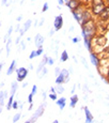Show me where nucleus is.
<instances>
[{
	"label": "nucleus",
	"instance_id": "obj_45",
	"mask_svg": "<svg viewBox=\"0 0 109 123\" xmlns=\"http://www.w3.org/2000/svg\"><path fill=\"white\" fill-rule=\"evenodd\" d=\"M22 18H23V16H18V17H17V22H20V20H22Z\"/></svg>",
	"mask_w": 109,
	"mask_h": 123
},
{
	"label": "nucleus",
	"instance_id": "obj_15",
	"mask_svg": "<svg viewBox=\"0 0 109 123\" xmlns=\"http://www.w3.org/2000/svg\"><path fill=\"white\" fill-rule=\"evenodd\" d=\"M6 96H8L6 91H0V104L1 105H4V100L6 98Z\"/></svg>",
	"mask_w": 109,
	"mask_h": 123
},
{
	"label": "nucleus",
	"instance_id": "obj_16",
	"mask_svg": "<svg viewBox=\"0 0 109 123\" xmlns=\"http://www.w3.org/2000/svg\"><path fill=\"white\" fill-rule=\"evenodd\" d=\"M31 25H32V20H31V19H28L27 22H26L25 24H24V26H23V29L25 30V32H27L28 30H29V28L31 27Z\"/></svg>",
	"mask_w": 109,
	"mask_h": 123
},
{
	"label": "nucleus",
	"instance_id": "obj_5",
	"mask_svg": "<svg viewBox=\"0 0 109 123\" xmlns=\"http://www.w3.org/2000/svg\"><path fill=\"white\" fill-rule=\"evenodd\" d=\"M66 6L72 11H74V10H76L77 8H79V0H68V1L66 2Z\"/></svg>",
	"mask_w": 109,
	"mask_h": 123
},
{
	"label": "nucleus",
	"instance_id": "obj_6",
	"mask_svg": "<svg viewBox=\"0 0 109 123\" xmlns=\"http://www.w3.org/2000/svg\"><path fill=\"white\" fill-rule=\"evenodd\" d=\"M105 6H104L103 2H99V3H95L93 6V13L94 14H99L102 11L104 10Z\"/></svg>",
	"mask_w": 109,
	"mask_h": 123
},
{
	"label": "nucleus",
	"instance_id": "obj_38",
	"mask_svg": "<svg viewBox=\"0 0 109 123\" xmlns=\"http://www.w3.org/2000/svg\"><path fill=\"white\" fill-rule=\"evenodd\" d=\"M54 31H56L54 29H50V30H49V35H50V37H53V35L54 34Z\"/></svg>",
	"mask_w": 109,
	"mask_h": 123
},
{
	"label": "nucleus",
	"instance_id": "obj_8",
	"mask_svg": "<svg viewBox=\"0 0 109 123\" xmlns=\"http://www.w3.org/2000/svg\"><path fill=\"white\" fill-rule=\"evenodd\" d=\"M15 70H16V60H13L11 63V65L9 67L8 71H6V75H12Z\"/></svg>",
	"mask_w": 109,
	"mask_h": 123
},
{
	"label": "nucleus",
	"instance_id": "obj_29",
	"mask_svg": "<svg viewBox=\"0 0 109 123\" xmlns=\"http://www.w3.org/2000/svg\"><path fill=\"white\" fill-rule=\"evenodd\" d=\"M32 98H33V94H32V93H30L29 95H28V102H29L30 104L33 103V100H32Z\"/></svg>",
	"mask_w": 109,
	"mask_h": 123
},
{
	"label": "nucleus",
	"instance_id": "obj_35",
	"mask_svg": "<svg viewBox=\"0 0 109 123\" xmlns=\"http://www.w3.org/2000/svg\"><path fill=\"white\" fill-rule=\"evenodd\" d=\"M20 39H22V37H20V35H19L18 37H16V40H15V43H16V45H18V44L20 43Z\"/></svg>",
	"mask_w": 109,
	"mask_h": 123
},
{
	"label": "nucleus",
	"instance_id": "obj_28",
	"mask_svg": "<svg viewBox=\"0 0 109 123\" xmlns=\"http://www.w3.org/2000/svg\"><path fill=\"white\" fill-rule=\"evenodd\" d=\"M43 48L42 47H40V48H37V50H36V56H41L42 54H43Z\"/></svg>",
	"mask_w": 109,
	"mask_h": 123
},
{
	"label": "nucleus",
	"instance_id": "obj_49",
	"mask_svg": "<svg viewBox=\"0 0 109 123\" xmlns=\"http://www.w3.org/2000/svg\"><path fill=\"white\" fill-rule=\"evenodd\" d=\"M29 68H30V70H32V68H33V65H32V64H30V67H29Z\"/></svg>",
	"mask_w": 109,
	"mask_h": 123
},
{
	"label": "nucleus",
	"instance_id": "obj_44",
	"mask_svg": "<svg viewBox=\"0 0 109 123\" xmlns=\"http://www.w3.org/2000/svg\"><path fill=\"white\" fill-rule=\"evenodd\" d=\"M75 88H76V86H74V87H73L72 91H71V92H72V94H74V93H75Z\"/></svg>",
	"mask_w": 109,
	"mask_h": 123
},
{
	"label": "nucleus",
	"instance_id": "obj_14",
	"mask_svg": "<svg viewBox=\"0 0 109 123\" xmlns=\"http://www.w3.org/2000/svg\"><path fill=\"white\" fill-rule=\"evenodd\" d=\"M77 102H78V96L76 95V94H73V96L71 98V104H70V106L72 108H74L75 106H76Z\"/></svg>",
	"mask_w": 109,
	"mask_h": 123
},
{
	"label": "nucleus",
	"instance_id": "obj_40",
	"mask_svg": "<svg viewBox=\"0 0 109 123\" xmlns=\"http://www.w3.org/2000/svg\"><path fill=\"white\" fill-rule=\"evenodd\" d=\"M58 2H59V4H60V6H62V4L64 3V0H58Z\"/></svg>",
	"mask_w": 109,
	"mask_h": 123
},
{
	"label": "nucleus",
	"instance_id": "obj_19",
	"mask_svg": "<svg viewBox=\"0 0 109 123\" xmlns=\"http://www.w3.org/2000/svg\"><path fill=\"white\" fill-rule=\"evenodd\" d=\"M47 72H48V70H47V68H46V67H44L43 68H42V71H41V72L39 73V75H37V77H39L40 79H41V78H43V77L45 76V75L47 74Z\"/></svg>",
	"mask_w": 109,
	"mask_h": 123
},
{
	"label": "nucleus",
	"instance_id": "obj_7",
	"mask_svg": "<svg viewBox=\"0 0 109 123\" xmlns=\"http://www.w3.org/2000/svg\"><path fill=\"white\" fill-rule=\"evenodd\" d=\"M61 74L63 75V77H64V84H67L68 81H70V71L64 68V70H61Z\"/></svg>",
	"mask_w": 109,
	"mask_h": 123
},
{
	"label": "nucleus",
	"instance_id": "obj_33",
	"mask_svg": "<svg viewBox=\"0 0 109 123\" xmlns=\"http://www.w3.org/2000/svg\"><path fill=\"white\" fill-rule=\"evenodd\" d=\"M42 98H43V101H46V98H47V93L45 91L42 92Z\"/></svg>",
	"mask_w": 109,
	"mask_h": 123
},
{
	"label": "nucleus",
	"instance_id": "obj_43",
	"mask_svg": "<svg viewBox=\"0 0 109 123\" xmlns=\"http://www.w3.org/2000/svg\"><path fill=\"white\" fill-rule=\"evenodd\" d=\"M2 68H3V62H0V72H1Z\"/></svg>",
	"mask_w": 109,
	"mask_h": 123
},
{
	"label": "nucleus",
	"instance_id": "obj_50",
	"mask_svg": "<svg viewBox=\"0 0 109 123\" xmlns=\"http://www.w3.org/2000/svg\"><path fill=\"white\" fill-rule=\"evenodd\" d=\"M24 1H25V0H20V4H23V3H24Z\"/></svg>",
	"mask_w": 109,
	"mask_h": 123
},
{
	"label": "nucleus",
	"instance_id": "obj_34",
	"mask_svg": "<svg viewBox=\"0 0 109 123\" xmlns=\"http://www.w3.org/2000/svg\"><path fill=\"white\" fill-rule=\"evenodd\" d=\"M80 41V39L78 37H73V43H78V42Z\"/></svg>",
	"mask_w": 109,
	"mask_h": 123
},
{
	"label": "nucleus",
	"instance_id": "obj_32",
	"mask_svg": "<svg viewBox=\"0 0 109 123\" xmlns=\"http://www.w3.org/2000/svg\"><path fill=\"white\" fill-rule=\"evenodd\" d=\"M20 46H22V49H23V50H25V49H26V44H25V42H24V41H20Z\"/></svg>",
	"mask_w": 109,
	"mask_h": 123
},
{
	"label": "nucleus",
	"instance_id": "obj_27",
	"mask_svg": "<svg viewBox=\"0 0 109 123\" xmlns=\"http://www.w3.org/2000/svg\"><path fill=\"white\" fill-rule=\"evenodd\" d=\"M47 10H48V2H45L43 6V9H42V12H46Z\"/></svg>",
	"mask_w": 109,
	"mask_h": 123
},
{
	"label": "nucleus",
	"instance_id": "obj_41",
	"mask_svg": "<svg viewBox=\"0 0 109 123\" xmlns=\"http://www.w3.org/2000/svg\"><path fill=\"white\" fill-rule=\"evenodd\" d=\"M32 108H33V103L30 104V106H29V108H28V110H31Z\"/></svg>",
	"mask_w": 109,
	"mask_h": 123
},
{
	"label": "nucleus",
	"instance_id": "obj_30",
	"mask_svg": "<svg viewBox=\"0 0 109 123\" xmlns=\"http://www.w3.org/2000/svg\"><path fill=\"white\" fill-rule=\"evenodd\" d=\"M47 63H48L49 65H53L54 64V59H51V58H47Z\"/></svg>",
	"mask_w": 109,
	"mask_h": 123
},
{
	"label": "nucleus",
	"instance_id": "obj_4",
	"mask_svg": "<svg viewBox=\"0 0 109 123\" xmlns=\"http://www.w3.org/2000/svg\"><path fill=\"white\" fill-rule=\"evenodd\" d=\"M44 37L42 34H40V33H37L36 35L34 37V44H35V46L37 47V48H40V47H42L43 46V44H44Z\"/></svg>",
	"mask_w": 109,
	"mask_h": 123
},
{
	"label": "nucleus",
	"instance_id": "obj_2",
	"mask_svg": "<svg viewBox=\"0 0 109 123\" xmlns=\"http://www.w3.org/2000/svg\"><path fill=\"white\" fill-rule=\"evenodd\" d=\"M15 71L17 73V81H23L28 75V70L26 68H18Z\"/></svg>",
	"mask_w": 109,
	"mask_h": 123
},
{
	"label": "nucleus",
	"instance_id": "obj_24",
	"mask_svg": "<svg viewBox=\"0 0 109 123\" xmlns=\"http://www.w3.org/2000/svg\"><path fill=\"white\" fill-rule=\"evenodd\" d=\"M18 108V101H13L12 104V109H17Z\"/></svg>",
	"mask_w": 109,
	"mask_h": 123
},
{
	"label": "nucleus",
	"instance_id": "obj_17",
	"mask_svg": "<svg viewBox=\"0 0 109 123\" xmlns=\"http://www.w3.org/2000/svg\"><path fill=\"white\" fill-rule=\"evenodd\" d=\"M56 84H57V85H59V84H64V77H63V75L61 74V72H60V74H59L58 76L56 77Z\"/></svg>",
	"mask_w": 109,
	"mask_h": 123
},
{
	"label": "nucleus",
	"instance_id": "obj_21",
	"mask_svg": "<svg viewBox=\"0 0 109 123\" xmlns=\"http://www.w3.org/2000/svg\"><path fill=\"white\" fill-rule=\"evenodd\" d=\"M12 32H13V26H10V28H9L8 32H6V37H4V41H6V42L8 41V39H9V37H11Z\"/></svg>",
	"mask_w": 109,
	"mask_h": 123
},
{
	"label": "nucleus",
	"instance_id": "obj_10",
	"mask_svg": "<svg viewBox=\"0 0 109 123\" xmlns=\"http://www.w3.org/2000/svg\"><path fill=\"white\" fill-rule=\"evenodd\" d=\"M56 103H57V105L60 107V109L62 110L63 108L65 107V103H66V98H61L60 100H56Z\"/></svg>",
	"mask_w": 109,
	"mask_h": 123
},
{
	"label": "nucleus",
	"instance_id": "obj_20",
	"mask_svg": "<svg viewBox=\"0 0 109 123\" xmlns=\"http://www.w3.org/2000/svg\"><path fill=\"white\" fill-rule=\"evenodd\" d=\"M13 101H14V95H12V94H11L10 98H9L8 104H6V109H8V110L12 109V104H13Z\"/></svg>",
	"mask_w": 109,
	"mask_h": 123
},
{
	"label": "nucleus",
	"instance_id": "obj_26",
	"mask_svg": "<svg viewBox=\"0 0 109 123\" xmlns=\"http://www.w3.org/2000/svg\"><path fill=\"white\" fill-rule=\"evenodd\" d=\"M49 98H50L51 101H56L57 100V94L56 93H50L49 94Z\"/></svg>",
	"mask_w": 109,
	"mask_h": 123
},
{
	"label": "nucleus",
	"instance_id": "obj_31",
	"mask_svg": "<svg viewBox=\"0 0 109 123\" xmlns=\"http://www.w3.org/2000/svg\"><path fill=\"white\" fill-rule=\"evenodd\" d=\"M60 72H61V71H60V68H54V73H56V77L58 76L59 74H60Z\"/></svg>",
	"mask_w": 109,
	"mask_h": 123
},
{
	"label": "nucleus",
	"instance_id": "obj_18",
	"mask_svg": "<svg viewBox=\"0 0 109 123\" xmlns=\"http://www.w3.org/2000/svg\"><path fill=\"white\" fill-rule=\"evenodd\" d=\"M60 60L62 61V62H65L66 60H68V54L66 50L62 51V54H61V56H60Z\"/></svg>",
	"mask_w": 109,
	"mask_h": 123
},
{
	"label": "nucleus",
	"instance_id": "obj_51",
	"mask_svg": "<svg viewBox=\"0 0 109 123\" xmlns=\"http://www.w3.org/2000/svg\"><path fill=\"white\" fill-rule=\"evenodd\" d=\"M31 1H34V0H31Z\"/></svg>",
	"mask_w": 109,
	"mask_h": 123
},
{
	"label": "nucleus",
	"instance_id": "obj_13",
	"mask_svg": "<svg viewBox=\"0 0 109 123\" xmlns=\"http://www.w3.org/2000/svg\"><path fill=\"white\" fill-rule=\"evenodd\" d=\"M54 90H56V93H58V94H62L63 92H64V87L62 86V84H59V85H57V84H56Z\"/></svg>",
	"mask_w": 109,
	"mask_h": 123
},
{
	"label": "nucleus",
	"instance_id": "obj_37",
	"mask_svg": "<svg viewBox=\"0 0 109 123\" xmlns=\"http://www.w3.org/2000/svg\"><path fill=\"white\" fill-rule=\"evenodd\" d=\"M19 28H20V25L17 23V25H16V28H15V32H19Z\"/></svg>",
	"mask_w": 109,
	"mask_h": 123
},
{
	"label": "nucleus",
	"instance_id": "obj_36",
	"mask_svg": "<svg viewBox=\"0 0 109 123\" xmlns=\"http://www.w3.org/2000/svg\"><path fill=\"white\" fill-rule=\"evenodd\" d=\"M45 22V18L44 17H42L41 19H40V23H39V26H43V24Z\"/></svg>",
	"mask_w": 109,
	"mask_h": 123
},
{
	"label": "nucleus",
	"instance_id": "obj_11",
	"mask_svg": "<svg viewBox=\"0 0 109 123\" xmlns=\"http://www.w3.org/2000/svg\"><path fill=\"white\" fill-rule=\"evenodd\" d=\"M17 88H18V82L17 81L12 82V86H11V94L12 95H15L16 91H17Z\"/></svg>",
	"mask_w": 109,
	"mask_h": 123
},
{
	"label": "nucleus",
	"instance_id": "obj_1",
	"mask_svg": "<svg viewBox=\"0 0 109 123\" xmlns=\"http://www.w3.org/2000/svg\"><path fill=\"white\" fill-rule=\"evenodd\" d=\"M46 105H47L46 102L44 101V103L40 105V107L36 109V111L34 112V115H33L29 120H27V122H28V123H33V122L37 121V119H39V118L41 117V116H43V113H44V110H45V107H46Z\"/></svg>",
	"mask_w": 109,
	"mask_h": 123
},
{
	"label": "nucleus",
	"instance_id": "obj_3",
	"mask_svg": "<svg viewBox=\"0 0 109 123\" xmlns=\"http://www.w3.org/2000/svg\"><path fill=\"white\" fill-rule=\"evenodd\" d=\"M54 30H60L63 26V17L62 15H58L54 17Z\"/></svg>",
	"mask_w": 109,
	"mask_h": 123
},
{
	"label": "nucleus",
	"instance_id": "obj_48",
	"mask_svg": "<svg viewBox=\"0 0 109 123\" xmlns=\"http://www.w3.org/2000/svg\"><path fill=\"white\" fill-rule=\"evenodd\" d=\"M73 30H74V27H73V26H71V27H70V31H71V32H72V31H73Z\"/></svg>",
	"mask_w": 109,
	"mask_h": 123
},
{
	"label": "nucleus",
	"instance_id": "obj_47",
	"mask_svg": "<svg viewBox=\"0 0 109 123\" xmlns=\"http://www.w3.org/2000/svg\"><path fill=\"white\" fill-rule=\"evenodd\" d=\"M6 2H8V0H2V4H6Z\"/></svg>",
	"mask_w": 109,
	"mask_h": 123
},
{
	"label": "nucleus",
	"instance_id": "obj_23",
	"mask_svg": "<svg viewBox=\"0 0 109 123\" xmlns=\"http://www.w3.org/2000/svg\"><path fill=\"white\" fill-rule=\"evenodd\" d=\"M36 92H37V86H36V85H33L32 90H31V93L33 94V95H35V94H36Z\"/></svg>",
	"mask_w": 109,
	"mask_h": 123
},
{
	"label": "nucleus",
	"instance_id": "obj_12",
	"mask_svg": "<svg viewBox=\"0 0 109 123\" xmlns=\"http://www.w3.org/2000/svg\"><path fill=\"white\" fill-rule=\"evenodd\" d=\"M90 60H91V62L93 63L95 67H98V65H99L97 57H96V55H94V54H91V56H90Z\"/></svg>",
	"mask_w": 109,
	"mask_h": 123
},
{
	"label": "nucleus",
	"instance_id": "obj_46",
	"mask_svg": "<svg viewBox=\"0 0 109 123\" xmlns=\"http://www.w3.org/2000/svg\"><path fill=\"white\" fill-rule=\"evenodd\" d=\"M28 86V84H27V82H25V84H23V88H26V87H27Z\"/></svg>",
	"mask_w": 109,
	"mask_h": 123
},
{
	"label": "nucleus",
	"instance_id": "obj_9",
	"mask_svg": "<svg viewBox=\"0 0 109 123\" xmlns=\"http://www.w3.org/2000/svg\"><path fill=\"white\" fill-rule=\"evenodd\" d=\"M84 110H85V113H86V121L87 122H92L93 121V117H92V113L90 112V110L88 109V107H84Z\"/></svg>",
	"mask_w": 109,
	"mask_h": 123
},
{
	"label": "nucleus",
	"instance_id": "obj_42",
	"mask_svg": "<svg viewBox=\"0 0 109 123\" xmlns=\"http://www.w3.org/2000/svg\"><path fill=\"white\" fill-rule=\"evenodd\" d=\"M2 109H3V105L0 104V115H1V112H2Z\"/></svg>",
	"mask_w": 109,
	"mask_h": 123
},
{
	"label": "nucleus",
	"instance_id": "obj_25",
	"mask_svg": "<svg viewBox=\"0 0 109 123\" xmlns=\"http://www.w3.org/2000/svg\"><path fill=\"white\" fill-rule=\"evenodd\" d=\"M35 57H37L36 56V50H32L31 54H30V56H29V59H33V58H35Z\"/></svg>",
	"mask_w": 109,
	"mask_h": 123
},
{
	"label": "nucleus",
	"instance_id": "obj_39",
	"mask_svg": "<svg viewBox=\"0 0 109 123\" xmlns=\"http://www.w3.org/2000/svg\"><path fill=\"white\" fill-rule=\"evenodd\" d=\"M49 91H50V93H56V90H54V87H50Z\"/></svg>",
	"mask_w": 109,
	"mask_h": 123
},
{
	"label": "nucleus",
	"instance_id": "obj_22",
	"mask_svg": "<svg viewBox=\"0 0 109 123\" xmlns=\"http://www.w3.org/2000/svg\"><path fill=\"white\" fill-rule=\"evenodd\" d=\"M20 116H22V113H20V112H17L15 116H14V118H13V120H12V121H13V122H17L18 120L20 119Z\"/></svg>",
	"mask_w": 109,
	"mask_h": 123
}]
</instances>
